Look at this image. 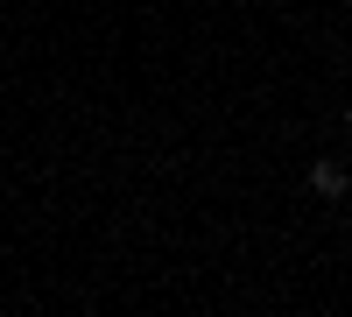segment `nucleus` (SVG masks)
I'll use <instances>...</instances> for the list:
<instances>
[{
  "label": "nucleus",
  "mask_w": 352,
  "mask_h": 317,
  "mask_svg": "<svg viewBox=\"0 0 352 317\" xmlns=\"http://www.w3.org/2000/svg\"><path fill=\"white\" fill-rule=\"evenodd\" d=\"M310 184L324 190V197H345V184H352V177H345V162H331V155H324V162L310 169Z\"/></svg>",
  "instance_id": "1"
},
{
  "label": "nucleus",
  "mask_w": 352,
  "mask_h": 317,
  "mask_svg": "<svg viewBox=\"0 0 352 317\" xmlns=\"http://www.w3.org/2000/svg\"><path fill=\"white\" fill-rule=\"evenodd\" d=\"M345 127H352V106H345Z\"/></svg>",
  "instance_id": "2"
}]
</instances>
